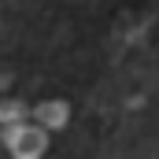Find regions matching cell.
<instances>
[{
  "label": "cell",
  "instance_id": "cell-2",
  "mask_svg": "<svg viewBox=\"0 0 159 159\" xmlns=\"http://www.w3.org/2000/svg\"><path fill=\"white\" fill-rule=\"evenodd\" d=\"M34 119L37 126L48 133V129H63L67 119H70V104L67 100H41L37 107H34Z\"/></svg>",
  "mask_w": 159,
  "mask_h": 159
},
{
  "label": "cell",
  "instance_id": "cell-1",
  "mask_svg": "<svg viewBox=\"0 0 159 159\" xmlns=\"http://www.w3.org/2000/svg\"><path fill=\"white\" fill-rule=\"evenodd\" d=\"M4 148L11 152V159H41L48 152V133L37 122H19L4 129Z\"/></svg>",
  "mask_w": 159,
  "mask_h": 159
},
{
  "label": "cell",
  "instance_id": "cell-3",
  "mask_svg": "<svg viewBox=\"0 0 159 159\" xmlns=\"http://www.w3.org/2000/svg\"><path fill=\"white\" fill-rule=\"evenodd\" d=\"M19 122H26V104H19V100H0V126L7 129V126H19Z\"/></svg>",
  "mask_w": 159,
  "mask_h": 159
}]
</instances>
